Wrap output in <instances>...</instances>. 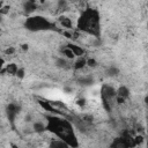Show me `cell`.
Segmentation results:
<instances>
[{
    "label": "cell",
    "mask_w": 148,
    "mask_h": 148,
    "mask_svg": "<svg viewBox=\"0 0 148 148\" xmlns=\"http://www.w3.org/2000/svg\"><path fill=\"white\" fill-rule=\"evenodd\" d=\"M101 14L97 9L87 7L80 14L76 21V29L79 32H86L96 38L101 34Z\"/></svg>",
    "instance_id": "7a4b0ae2"
},
{
    "label": "cell",
    "mask_w": 148,
    "mask_h": 148,
    "mask_svg": "<svg viewBox=\"0 0 148 148\" xmlns=\"http://www.w3.org/2000/svg\"><path fill=\"white\" fill-rule=\"evenodd\" d=\"M18 80H23L25 77V68L24 67H18L17 72H16V75H15Z\"/></svg>",
    "instance_id": "44dd1931"
},
{
    "label": "cell",
    "mask_w": 148,
    "mask_h": 148,
    "mask_svg": "<svg viewBox=\"0 0 148 148\" xmlns=\"http://www.w3.org/2000/svg\"><path fill=\"white\" fill-rule=\"evenodd\" d=\"M45 131L54 134L58 139L62 140L69 148H77L80 146L74 126L71 120L61 118L59 114H46Z\"/></svg>",
    "instance_id": "6da1fadb"
},
{
    "label": "cell",
    "mask_w": 148,
    "mask_h": 148,
    "mask_svg": "<svg viewBox=\"0 0 148 148\" xmlns=\"http://www.w3.org/2000/svg\"><path fill=\"white\" fill-rule=\"evenodd\" d=\"M86 65L88 66V67H90V68H95V67H97V65H98V62H97V60L95 59V58H87L86 59Z\"/></svg>",
    "instance_id": "ac0fdd59"
},
{
    "label": "cell",
    "mask_w": 148,
    "mask_h": 148,
    "mask_svg": "<svg viewBox=\"0 0 148 148\" xmlns=\"http://www.w3.org/2000/svg\"><path fill=\"white\" fill-rule=\"evenodd\" d=\"M3 6H5V2H3V1H0V9H1Z\"/></svg>",
    "instance_id": "f1b7e54d"
},
{
    "label": "cell",
    "mask_w": 148,
    "mask_h": 148,
    "mask_svg": "<svg viewBox=\"0 0 148 148\" xmlns=\"http://www.w3.org/2000/svg\"><path fill=\"white\" fill-rule=\"evenodd\" d=\"M62 54H64V58L67 59V60H72V59L75 58L74 54H73V52L67 46H65V49H62Z\"/></svg>",
    "instance_id": "2e32d148"
},
{
    "label": "cell",
    "mask_w": 148,
    "mask_h": 148,
    "mask_svg": "<svg viewBox=\"0 0 148 148\" xmlns=\"http://www.w3.org/2000/svg\"><path fill=\"white\" fill-rule=\"evenodd\" d=\"M62 35L65 36V38H67V39H72V32H71V31H68V30H64V31H62Z\"/></svg>",
    "instance_id": "d4e9b609"
},
{
    "label": "cell",
    "mask_w": 148,
    "mask_h": 148,
    "mask_svg": "<svg viewBox=\"0 0 148 148\" xmlns=\"http://www.w3.org/2000/svg\"><path fill=\"white\" fill-rule=\"evenodd\" d=\"M24 28L31 32H39V31L53 30L56 25L43 15H31L25 18Z\"/></svg>",
    "instance_id": "3957f363"
},
{
    "label": "cell",
    "mask_w": 148,
    "mask_h": 148,
    "mask_svg": "<svg viewBox=\"0 0 148 148\" xmlns=\"http://www.w3.org/2000/svg\"><path fill=\"white\" fill-rule=\"evenodd\" d=\"M116 96L117 97H120V98H123V99H127L128 97H130V95H131V91H130V88L127 87V86H125V84H121V86H119L117 89H116Z\"/></svg>",
    "instance_id": "30bf717a"
},
{
    "label": "cell",
    "mask_w": 148,
    "mask_h": 148,
    "mask_svg": "<svg viewBox=\"0 0 148 148\" xmlns=\"http://www.w3.org/2000/svg\"><path fill=\"white\" fill-rule=\"evenodd\" d=\"M21 111V106L16 103H9L7 106H6V116H7V119L9 120V123H14L16 117L18 116Z\"/></svg>",
    "instance_id": "5b68a950"
},
{
    "label": "cell",
    "mask_w": 148,
    "mask_h": 148,
    "mask_svg": "<svg viewBox=\"0 0 148 148\" xmlns=\"http://www.w3.org/2000/svg\"><path fill=\"white\" fill-rule=\"evenodd\" d=\"M17 69H18V65L17 64H15V62H7L1 72H5L6 74H8L10 76H15Z\"/></svg>",
    "instance_id": "8fae6325"
},
{
    "label": "cell",
    "mask_w": 148,
    "mask_h": 148,
    "mask_svg": "<svg viewBox=\"0 0 148 148\" xmlns=\"http://www.w3.org/2000/svg\"><path fill=\"white\" fill-rule=\"evenodd\" d=\"M72 52H73V54H74V57L75 58H80V57H84V54H86V50L82 47V46H80V45H77V44H74V43H68L67 45H66Z\"/></svg>",
    "instance_id": "9c48e42d"
},
{
    "label": "cell",
    "mask_w": 148,
    "mask_h": 148,
    "mask_svg": "<svg viewBox=\"0 0 148 148\" xmlns=\"http://www.w3.org/2000/svg\"><path fill=\"white\" fill-rule=\"evenodd\" d=\"M101 98H104L106 101H114L116 98V88H113L111 84H108V83H104L101 88Z\"/></svg>",
    "instance_id": "277c9868"
},
{
    "label": "cell",
    "mask_w": 148,
    "mask_h": 148,
    "mask_svg": "<svg viewBox=\"0 0 148 148\" xmlns=\"http://www.w3.org/2000/svg\"><path fill=\"white\" fill-rule=\"evenodd\" d=\"M15 52H16V49H15L14 46H8V47L5 49V51H3V53H5L6 56H13Z\"/></svg>",
    "instance_id": "7402d4cb"
},
{
    "label": "cell",
    "mask_w": 148,
    "mask_h": 148,
    "mask_svg": "<svg viewBox=\"0 0 148 148\" xmlns=\"http://www.w3.org/2000/svg\"><path fill=\"white\" fill-rule=\"evenodd\" d=\"M38 8V3L36 1H25L23 2V10L27 14H31L34 12H36Z\"/></svg>",
    "instance_id": "7c38bea8"
},
{
    "label": "cell",
    "mask_w": 148,
    "mask_h": 148,
    "mask_svg": "<svg viewBox=\"0 0 148 148\" xmlns=\"http://www.w3.org/2000/svg\"><path fill=\"white\" fill-rule=\"evenodd\" d=\"M2 21H3V16H2V15H1V14H0V23H1V22H2Z\"/></svg>",
    "instance_id": "f546056e"
},
{
    "label": "cell",
    "mask_w": 148,
    "mask_h": 148,
    "mask_svg": "<svg viewBox=\"0 0 148 148\" xmlns=\"http://www.w3.org/2000/svg\"><path fill=\"white\" fill-rule=\"evenodd\" d=\"M21 49H22L23 51H27V50L29 49V45H28V44H22V46H21Z\"/></svg>",
    "instance_id": "83f0119b"
},
{
    "label": "cell",
    "mask_w": 148,
    "mask_h": 148,
    "mask_svg": "<svg viewBox=\"0 0 148 148\" xmlns=\"http://www.w3.org/2000/svg\"><path fill=\"white\" fill-rule=\"evenodd\" d=\"M32 130L34 132L40 134V133H44L45 132V123L44 121H40V120H36L32 123Z\"/></svg>",
    "instance_id": "9a60e30c"
},
{
    "label": "cell",
    "mask_w": 148,
    "mask_h": 148,
    "mask_svg": "<svg viewBox=\"0 0 148 148\" xmlns=\"http://www.w3.org/2000/svg\"><path fill=\"white\" fill-rule=\"evenodd\" d=\"M0 32H1V28H0Z\"/></svg>",
    "instance_id": "4dcf8cb0"
},
{
    "label": "cell",
    "mask_w": 148,
    "mask_h": 148,
    "mask_svg": "<svg viewBox=\"0 0 148 148\" xmlns=\"http://www.w3.org/2000/svg\"><path fill=\"white\" fill-rule=\"evenodd\" d=\"M106 74H108L109 76H117V75L119 74V69H118V67L111 66V67H109V68H108Z\"/></svg>",
    "instance_id": "ffe728a7"
},
{
    "label": "cell",
    "mask_w": 148,
    "mask_h": 148,
    "mask_svg": "<svg viewBox=\"0 0 148 148\" xmlns=\"http://www.w3.org/2000/svg\"><path fill=\"white\" fill-rule=\"evenodd\" d=\"M109 148H131L128 139L124 136H116L112 139V141L109 145Z\"/></svg>",
    "instance_id": "8992f818"
},
{
    "label": "cell",
    "mask_w": 148,
    "mask_h": 148,
    "mask_svg": "<svg viewBox=\"0 0 148 148\" xmlns=\"http://www.w3.org/2000/svg\"><path fill=\"white\" fill-rule=\"evenodd\" d=\"M58 23L60 24V27L64 30H68L69 31V30L73 29V21L67 15H60L59 18H58Z\"/></svg>",
    "instance_id": "ba28073f"
},
{
    "label": "cell",
    "mask_w": 148,
    "mask_h": 148,
    "mask_svg": "<svg viewBox=\"0 0 148 148\" xmlns=\"http://www.w3.org/2000/svg\"><path fill=\"white\" fill-rule=\"evenodd\" d=\"M5 65H6V61H5V59L0 56V71H2V69H3Z\"/></svg>",
    "instance_id": "484cf974"
},
{
    "label": "cell",
    "mask_w": 148,
    "mask_h": 148,
    "mask_svg": "<svg viewBox=\"0 0 148 148\" xmlns=\"http://www.w3.org/2000/svg\"><path fill=\"white\" fill-rule=\"evenodd\" d=\"M75 103H76V104H77L79 106H84V105H86V99L81 97V98H77Z\"/></svg>",
    "instance_id": "cb8c5ba5"
},
{
    "label": "cell",
    "mask_w": 148,
    "mask_h": 148,
    "mask_svg": "<svg viewBox=\"0 0 148 148\" xmlns=\"http://www.w3.org/2000/svg\"><path fill=\"white\" fill-rule=\"evenodd\" d=\"M133 141H134V145H135V147H139V146H141V145L143 143V141H145V139H143V135H141V134H136V135H134V136H133Z\"/></svg>",
    "instance_id": "e0dca14e"
},
{
    "label": "cell",
    "mask_w": 148,
    "mask_h": 148,
    "mask_svg": "<svg viewBox=\"0 0 148 148\" xmlns=\"http://www.w3.org/2000/svg\"><path fill=\"white\" fill-rule=\"evenodd\" d=\"M86 57H80V58H76V60L74 61V64H73V69L75 71V72H80V71H82L84 67H87V65H86Z\"/></svg>",
    "instance_id": "4fadbf2b"
},
{
    "label": "cell",
    "mask_w": 148,
    "mask_h": 148,
    "mask_svg": "<svg viewBox=\"0 0 148 148\" xmlns=\"http://www.w3.org/2000/svg\"><path fill=\"white\" fill-rule=\"evenodd\" d=\"M9 12H10V6H9V5H5V6L0 9V14H1L2 16H6L7 14H9Z\"/></svg>",
    "instance_id": "603a6c76"
},
{
    "label": "cell",
    "mask_w": 148,
    "mask_h": 148,
    "mask_svg": "<svg viewBox=\"0 0 148 148\" xmlns=\"http://www.w3.org/2000/svg\"><path fill=\"white\" fill-rule=\"evenodd\" d=\"M9 147H10V148H20L18 145H16V143H14V142H9Z\"/></svg>",
    "instance_id": "4316f807"
},
{
    "label": "cell",
    "mask_w": 148,
    "mask_h": 148,
    "mask_svg": "<svg viewBox=\"0 0 148 148\" xmlns=\"http://www.w3.org/2000/svg\"><path fill=\"white\" fill-rule=\"evenodd\" d=\"M56 65H57L58 67H60V68H65V67L68 65V60L65 59L64 57H62V58H58L57 61H56Z\"/></svg>",
    "instance_id": "d6986e66"
},
{
    "label": "cell",
    "mask_w": 148,
    "mask_h": 148,
    "mask_svg": "<svg viewBox=\"0 0 148 148\" xmlns=\"http://www.w3.org/2000/svg\"><path fill=\"white\" fill-rule=\"evenodd\" d=\"M37 103H38V105L44 110V111H46V112H49L50 114H59L60 116V112L51 104V102L50 101H45V99H38L37 101Z\"/></svg>",
    "instance_id": "52a82bcc"
},
{
    "label": "cell",
    "mask_w": 148,
    "mask_h": 148,
    "mask_svg": "<svg viewBox=\"0 0 148 148\" xmlns=\"http://www.w3.org/2000/svg\"><path fill=\"white\" fill-rule=\"evenodd\" d=\"M49 148H69L62 140L60 139H51L50 143H49Z\"/></svg>",
    "instance_id": "5bb4252c"
}]
</instances>
